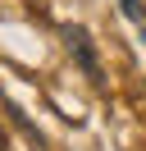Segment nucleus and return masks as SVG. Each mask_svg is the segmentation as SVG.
I'll return each mask as SVG.
<instances>
[{
    "label": "nucleus",
    "instance_id": "nucleus-1",
    "mask_svg": "<svg viewBox=\"0 0 146 151\" xmlns=\"http://www.w3.org/2000/svg\"><path fill=\"white\" fill-rule=\"evenodd\" d=\"M64 37H69V50H73V60H78V64H82V73H87L91 78V83H105V78H100V60H96V50H91V37H87V32H82V28H69V32H64Z\"/></svg>",
    "mask_w": 146,
    "mask_h": 151
},
{
    "label": "nucleus",
    "instance_id": "nucleus-2",
    "mask_svg": "<svg viewBox=\"0 0 146 151\" xmlns=\"http://www.w3.org/2000/svg\"><path fill=\"white\" fill-rule=\"evenodd\" d=\"M119 5H123V14H128L132 23H142V0H119Z\"/></svg>",
    "mask_w": 146,
    "mask_h": 151
},
{
    "label": "nucleus",
    "instance_id": "nucleus-3",
    "mask_svg": "<svg viewBox=\"0 0 146 151\" xmlns=\"http://www.w3.org/2000/svg\"><path fill=\"white\" fill-rule=\"evenodd\" d=\"M0 151H5V128H0Z\"/></svg>",
    "mask_w": 146,
    "mask_h": 151
}]
</instances>
